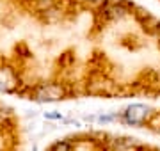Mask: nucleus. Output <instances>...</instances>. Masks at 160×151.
<instances>
[{
  "label": "nucleus",
  "instance_id": "f257e3e1",
  "mask_svg": "<svg viewBox=\"0 0 160 151\" xmlns=\"http://www.w3.org/2000/svg\"><path fill=\"white\" fill-rule=\"evenodd\" d=\"M69 91L66 89L64 84L59 82H43L38 84L34 87L29 89L27 98L38 103H50V101H59V100H66Z\"/></svg>",
  "mask_w": 160,
  "mask_h": 151
},
{
  "label": "nucleus",
  "instance_id": "f03ea898",
  "mask_svg": "<svg viewBox=\"0 0 160 151\" xmlns=\"http://www.w3.org/2000/svg\"><path fill=\"white\" fill-rule=\"evenodd\" d=\"M151 117H153V112L148 105L132 103L118 116V119L123 121L125 124H132V126H144L146 123H149Z\"/></svg>",
  "mask_w": 160,
  "mask_h": 151
},
{
  "label": "nucleus",
  "instance_id": "7ed1b4c3",
  "mask_svg": "<svg viewBox=\"0 0 160 151\" xmlns=\"http://www.w3.org/2000/svg\"><path fill=\"white\" fill-rule=\"evenodd\" d=\"M20 76L16 70L9 64H0V93L4 94H12L18 93L20 89Z\"/></svg>",
  "mask_w": 160,
  "mask_h": 151
},
{
  "label": "nucleus",
  "instance_id": "39448f33",
  "mask_svg": "<svg viewBox=\"0 0 160 151\" xmlns=\"http://www.w3.org/2000/svg\"><path fill=\"white\" fill-rule=\"evenodd\" d=\"M45 117H48V119H61V114H59V112H46L45 114Z\"/></svg>",
  "mask_w": 160,
  "mask_h": 151
},
{
  "label": "nucleus",
  "instance_id": "20e7f679",
  "mask_svg": "<svg viewBox=\"0 0 160 151\" xmlns=\"http://www.w3.org/2000/svg\"><path fill=\"white\" fill-rule=\"evenodd\" d=\"M46 151H73V144L66 139H62V140L59 139V140H55V142H52L50 148Z\"/></svg>",
  "mask_w": 160,
  "mask_h": 151
},
{
  "label": "nucleus",
  "instance_id": "423d86ee",
  "mask_svg": "<svg viewBox=\"0 0 160 151\" xmlns=\"http://www.w3.org/2000/svg\"><path fill=\"white\" fill-rule=\"evenodd\" d=\"M155 151H160V149H155Z\"/></svg>",
  "mask_w": 160,
  "mask_h": 151
}]
</instances>
